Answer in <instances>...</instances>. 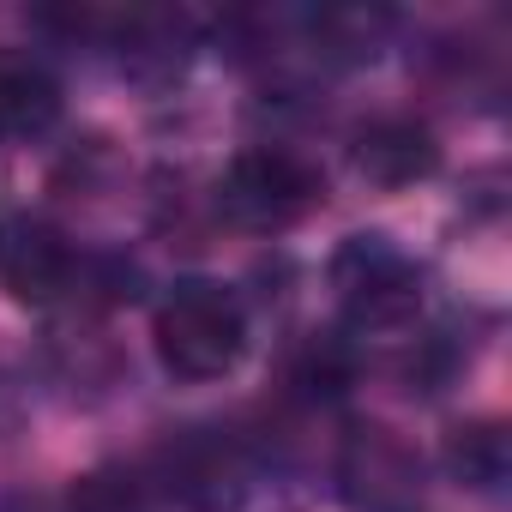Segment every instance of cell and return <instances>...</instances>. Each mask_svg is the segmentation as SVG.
Instances as JSON below:
<instances>
[{"mask_svg":"<svg viewBox=\"0 0 512 512\" xmlns=\"http://www.w3.org/2000/svg\"><path fill=\"white\" fill-rule=\"evenodd\" d=\"M350 157H356V175L362 181H374V187H410V181H428L434 175L440 145L410 115H374L368 127H356Z\"/></svg>","mask_w":512,"mask_h":512,"instance_id":"8","label":"cell"},{"mask_svg":"<svg viewBox=\"0 0 512 512\" xmlns=\"http://www.w3.org/2000/svg\"><path fill=\"white\" fill-rule=\"evenodd\" d=\"M422 464L392 428H350L344 440V488L368 512H404L416 500Z\"/></svg>","mask_w":512,"mask_h":512,"instance_id":"7","label":"cell"},{"mask_svg":"<svg viewBox=\"0 0 512 512\" xmlns=\"http://www.w3.org/2000/svg\"><path fill=\"white\" fill-rule=\"evenodd\" d=\"M187 49H193V31L187 19L175 13H133V19H115V61L133 85H169L181 67H187Z\"/></svg>","mask_w":512,"mask_h":512,"instance_id":"9","label":"cell"},{"mask_svg":"<svg viewBox=\"0 0 512 512\" xmlns=\"http://www.w3.org/2000/svg\"><path fill=\"white\" fill-rule=\"evenodd\" d=\"M151 344H157V362H163L169 380L211 386V380H223L241 362V350H247V314H241V302H235L229 284H217V278H181L157 302Z\"/></svg>","mask_w":512,"mask_h":512,"instance_id":"2","label":"cell"},{"mask_svg":"<svg viewBox=\"0 0 512 512\" xmlns=\"http://www.w3.org/2000/svg\"><path fill=\"white\" fill-rule=\"evenodd\" d=\"M326 199V175L320 163H308L290 145H247L229 157L223 181H217V211L223 223L247 229V235H284L296 223H308Z\"/></svg>","mask_w":512,"mask_h":512,"instance_id":"3","label":"cell"},{"mask_svg":"<svg viewBox=\"0 0 512 512\" xmlns=\"http://www.w3.org/2000/svg\"><path fill=\"white\" fill-rule=\"evenodd\" d=\"M67 512H145V476L103 464L67 488Z\"/></svg>","mask_w":512,"mask_h":512,"instance_id":"12","label":"cell"},{"mask_svg":"<svg viewBox=\"0 0 512 512\" xmlns=\"http://www.w3.org/2000/svg\"><path fill=\"white\" fill-rule=\"evenodd\" d=\"M386 31H392V13H368V7H338L314 19V43L332 61H374Z\"/></svg>","mask_w":512,"mask_h":512,"instance_id":"11","label":"cell"},{"mask_svg":"<svg viewBox=\"0 0 512 512\" xmlns=\"http://www.w3.org/2000/svg\"><path fill=\"white\" fill-rule=\"evenodd\" d=\"M79 284V253L67 229H55L37 211H7L0 217V290L25 308H49Z\"/></svg>","mask_w":512,"mask_h":512,"instance_id":"5","label":"cell"},{"mask_svg":"<svg viewBox=\"0 0 512 512\" xmlns=\"http://www.w3.org/2000/svg\"><path fill=\"white\" fill-rule=\"evenodd\" d=\"M151 482L187 512H241L253 494V458L229 428H175L151 452Z\"/></svg>","mask_w":512,"mask_h":512,"instance_id":"4","label":"cell"},{"mask_svg":"<svg viewBox=\"0 0 512 512\" xmlns=\"http://www.w3.org/2000/svg\"><path fill=\"white\" fill-rule=\"evenodd\" d=\"M326 278L344 326L362 338H404L422 314V266L380 229L344 235L326 260Z\"/></svg>","mask_w":512,"mask_h":512,"instance_id":"1","label":"cell"},{"mask_svg":"<svg viewBox=\"0 0 512 512\" xmlns=\"http://www.w3.org/2000/svg\"><path fill=\"white\" fill-rule=\"evenodd\" d=\"M67 109L61 73L19 43H0V145H37Z\"/></svg>","mask_w":512,"mask_h":512,"instance_id":"6","label":"cell"},{"mask_svg":"<svg viewBox=\"0 0 512 512\" xmlns=\"http://www.w3.org/2000/svg\"><path fill=\"white\" fill-rule=\"evenodd\" d=\"M446 470L458 488H476V494H500V482L512 476V446H506V428L500 422H458L446 434Z\"/></svg>","mask_w":512,"mask_h":512,"instance_id":"10","label":"cell"}]
</instances>
